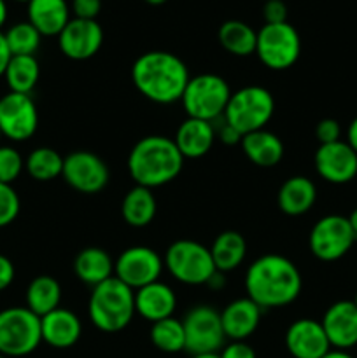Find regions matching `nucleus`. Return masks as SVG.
<instances>
[{
    "mask_svg": "<svg viewBox=\"0 0 357 358\" xmlns=\"http://www.w3.org/2000/svg\"><path fill=\"white\" fill-rule=\"evenodd\" d=\"M303 289L300 269L290 259L266 254L255 259L245 273V292L261 310L289 306Z\"/></svg>",
    "mask_w": 357,
    "mask_h": 358,
    "instance_id": "nucleus-1",
    "label": "nucleus"
},
{
    "mask_svg": "<svg viewBox=\"0 0 357 358\" xmlns=\"http://www.w3.org/2000/svg\"><path fill=\"white\" fill-rule=\"evenodd\" d=\"M189 70L177 55L149 51L140 55L132 66V80L142 96L158 105L181 101L188 86Z\"/></svg>",
    "mask_w": 357,
    "mask_h": 358,
    "instance_id": "nucleus-2",
    "label": "nucleus"
},
{
    "mask_svg": "<svg viewBox=\"0 0 357 358\" xmlns=\"http://www.w3.org/2000/svg\"><path fill=\"white\" fill-rule=\"evenodd\" d=\"M184 156L174 138L149 135L140 138L128 154V173L135 185L154 189L170 184L181 175Z\"/></svg>",
    "mask_w": 357,
    "mask_h": 358,
    "instance_id": "nucleus-3",
    "label": "nucleus"
},
{
    "mask_svg": "<svg viewBox=\"0 0 357 358\" xmlns=\"http://www.w3.org/2000/svg\"><path fill=\"white\" fill-rule=\"evenodd\" d=\"M136 315L135 290L115 276L93 287L88 301V317L102 332L115 334L125 331Z\"/></svg>",
    "mask_w": 357,
    "mask_h": 358,
    "instance_id": "nucleus-4",
    "label": "nucleus"
},
{
    "mask_svg": "<svg viewBox=\"0 0 357 358\" xmlns=\"http://www.w3.org/2000/svg\"><path fill=\"white\" fill-rule=\"evenodd\" d=\"M275 114V98L262 86H245L231 93L223 121L241 136L265 129Z\"/></svg>",
    "mask_w": 357,
    "mask_h": 358,
    "instance_id": "nucleus-5",
    "label": "nucleus"
},
{
    "mask_svg": "<svg viewBox=\"0 0 357 358\" xmlns=\"http://www.w3.org/2000/svg\"><path fill=\"white\" fill-rule=\"evenodd\" d=\"M231 93L230 84L217 73H198L189 79L181 103L188 117L214 122L223 117Z\"/></svg>",
    "mask_w": 357,
    "mask_h": 358,
    "instance_id": "nucleus-6",
    "label": "nucleus"
},
{
    "mask_svg": "<svg viewBox=\"0 0 357 358\" xmlns=\"http://www.w3.org/2000/svg\"><path fill=\"white\" fill-rule=\"evenodd\" d=\"M41 343V318L27 306H10L0 311V355L27 357Z\"/></svg>",
    "mask_w": 357,
    "mask_h": 358,
    "instance_id": "nucleus-7",
    "label": "nucleus"
},
{
    "mask_svg": "<svg viewBox=\"0 0 357 358\" xmlns=\"http://www.w3.org/2000/svg\"><path fill=\"white\" fill-rule=\"evenodd\" d=\"M164 268L184 285H206L217 273L210 248L192 240H177L164 254Z\"/></svg>",
    "mask_w": 357,
    "mask_h": 358,
    "instance_id": "nucleus-8",
    "label": "nucleus"
},
{
    "mask_svg": "<svg viewBox=\"0 0 357 358\" xmlns=\"http://www.w3.org/2000/svg\"><path fill=\"white\" fill-rule=\"evenodd\" d=\"M254 55L270 70L290 69L301 55L300 34L290 23L265 24L258 31Z\"/></svg>",
    "mask_w": 357,
    "mask_h": 358,
    "instance_id": "nucleus-9",
    "label": "nucleus"
},
{
    "mask_svg": "<svg viewBox=\"0 0 357 358\" xmlns=\"http://www.w3.org/2000/svg\"><path fill=\"white\" fill-rule=\"evenodd\" d=\"M356 240L349 217L331 213L314 224L308 236V247L318 261L335 262L349 254Z\"/></svg>",
    "mask_w": 357,
    "mask_h": 358,
    "instance_id": "nucleus-10",
    "label": "nucleus"
},
{
    "mask_svg": "<svg viewBox=\"0 0 357 358\" xmlns=\"http://www.w3.org/2000/svg\"><path fill=\"white\" fill-rule=\"evenodd\" d=\"M182 325L186 334V352L191 355L219 353L226 343L220 313L212 306L200 304L189 310Z\"/></svg>",
    "mask_w": 357,
    "mask_h": 358,
    "instance_id": "nucleus-11",
    "label": "nucleus"
},
{
    "mask_svg": "<svg viewBox=\"0 0 357 358\" xmlns=\"http://www.w3.org/2000/svg\"><path fill=\"white\" fill-rule=\"evenodd\" d=\"M164 262L161 255L150 247H130L114 261V276L132 290L158 282L163 273Z\"/></svg>",
    "mask_w": 357,
    "mask_h": 358,
    "instance_id": "nucleus-12",
    "label": "nucleus"
},
{
    "mask_svg": "<svg viewBox=\"0 0 357 358\" xmlns=\"http://www.w3.org/2000/svg\"><path fill=\"white\" fill-rule=\"evenodd\" d=\"M63 180L80 194H97L107 187L111 171L100 156L90 150H74L63 159Z\"/></svg>",
    "mask_w": 357,
    "mask_h": 358,
    "instance_id": "nucleus-13",
    "label": "nucleus"
},
{
    "mask_svg": "<svg viewBox=\"0 0 357 358\" xmlns=\"http://www.w3.org/2000/svg\"><path fill=\"white\" fill-rule=\"evenodd\" d=\"M38 128L37 105L30 94L6 93L0 96V133L10 142L31 138Z\"/></svg>",
    "mask_w": 357,
    "mask_h": 358,
    "instance_id": "nucleus-14",
    "label": "nucleus"
},
{
    "mask_svg": "<svg viewBox=\"0 0 357 358\" xmlns=\"http://www.w3.org/2000/svg\"><path fill=\"white\" fill-rule=\"evenodd\" d=\"M314 164L318 177L328 184L343 185L357 177V152L343 140L318 145Z\"/></svg>",
    "mask_w": 357,
    "mask_h": 358,
    "instance_id": "nucleus-15",
    "label": "nucleus"
},
{
    "mask_svg": "<svg viewBox=\"0 0 357 358\" xmlns=\"http://www.w3.org/2000/svg\"><path fill=\"white\" fill-rule=\"evenodd\" d=\"M102 44H104V30L97 20L74 17L58 35L59 51L74 62L93 58L100 51Z\"/></svg>",
    "mask_w": 357,
    "mask_h": 358,
    "instance_id": "nucleus-16",
    "label": "nucleus"
},
{
    "mask_svg": "<svg viewBox=\"0 0 357 358\" xmlns=\"http://www.w3.org/2000/svg\"><path fill=\"white\" fill-rule=\"evenodd\" d=\"M286 348L293 358H322L332 350L322 324L314 318H300L287 327Z\"/></svg>",
    "mask_w": 357,
    "mask_h": 358,
    "instance_id": "nucleus-17",
    "label": "nucleus"
},
{
    "mask_svg": "<svg viewBox=\"0 0 357 358\" xmlns=\"http://www.w3.org/2000/svg\"><path fill=\"white\" fill-rule=\"evenodd\" d=\"M322 329L332 350L349 352L357 346V306L354 301H336L326 310Z\"/></svg>",
    "mask_w": 357,
    "mask_h": 358,
    "instance_id": "nucleus-18",
    "label": "nucleus"
},
{
    "mask_svg": "<svg viewBox=\"0 0 357 358\" xmlns=\"http://www.w3.org/2000/svg\"><path fill=\"white\" fill-rule=\"evenodd\" d=\"M262 310L248 297L234 299L220 311V324L226 339L230 341H245L259 327Z\"/></svg>",
    "mask_w": 357,
    "mask_h": 358,
    "instance_id": "nucleus-19",
    "label": "nucleus"
},
{
    "mask_svg": "<svg viewBox=\"0 0 357 358\" xmlns=\"http://www.w3.org/2000/svg\"><path fill=\"white\" fill-rule=\"evenodd\" d=\"M42 343L56 350H69L83 336V324L74 311L56 308L41 318Z\"/></svg>",
    "mask_w": 357,
    "mask_h": 358,
    "instance_id": "nucleus-20",
    "label": "nucleus"
},
{
    "mask_svg": "<svg viewBox=\"0 0 357 358\" xmlns=\"http://www.w3.org/2000/svg\"><path fill=\"white\" fill-rule=\"evenodd\" d=\"M175 308H177V296L174 289L160 280L135 290L136 315L150 324L174 317Z\"/></svg>",
    "mask_w": 357,
    "mask_h": 358,
    "instance_id": "nucleus-21",
    "label": "nucleus"
},
{
    "mask_svg": "<svg viewBox=\"0 0 357 358\" xmlns=\"http://www.w3.org/2000/svg\"><path fill=\"white\" fill-rule=\"evenodd\" d=\"M216 140V126L210 121L188 117L181 122L174 142L184 159H200L210 152Z\"/></svg>",
    "mask_w": 357,
    "mask_h": 358,
    "instance_id": "nucleus-22",
    "label": "nucleus"
},
{
    "mask_svg": "<svg viewBox=\"0 0 357 358\" xmlns=\"http://www.w3.org/2000/svg\"><path fill=\"white\" fill-rule=\"evenodd\" d=\"M28 23L42 37H58L70 21V7L66 0H30L27 3Z\"/></svg>",
    "mask_w": 357,
    "mask_h": 358,
    "instance_id": "nucleus-23",
    "label": "nucleus"
},
{
    "mask_svg": "<svg viewBox=\"0 0 357 358\" xmlns=\"http://www.w3.org/2000/svg\"><path fill=\"white\" fill-rule=\"evenodd\" d=\"M317 201V187L303 175L289 177L279 189L276 203L279 208L289 217H300L310 212Z\"/></svg>",
    "mask_w": 357,
    "mask_h": 358,
    "instance_id": "nucleus-24",
    "label": "nucleus"
},
{
    "mask_svg": "<svg viewBox=\"0 0 357 358\" xmlns=\"http://www.w3.org/2000/svg\"><path fill=\"white\" fill-rule=\"evenodd\" d=\"M241 152L245 154L251 163L261 168H272L282 161L284 157V143L275 133L268 129H259V131L247 133L241 136Z\"/></svg>",
    "mask_w": 357,
    "mask_h": 358,
    "instance_id": "nucleus-25",
    "label": "nucleus"
},
{
    "mask_svg": "<svg viewBox=\"0 0 357 358\" xmlns=\"http://www.w3.org/2000/svg\"><path fill=\"white\" fill-rule=\"evenodd\" d=\"M74 273L83 283L97 287L114 276V259L100 247H88L76 255Z\"/></svg>",
    "mask_w": 357,
    "mask_h": 358,
    "instance_id": "nucleus-26",
    "label": "nucleus"
},
{
    "mask_svg": "<svg viewBox=\"0 0 357 358\" xmlns=\"http://www.w3.org/2000/svg\"><path fill=\"white\" fill-rule=\"evenodd\" d=\"M158 212V203L153 189L135 185L125 194L121 203V215L125 222L132 227H146L154 220Z\"/></svg>",
    "mask_w": 357,
    "mask_h": 358,
    "instance_id": "nucleus-27",
    "label": "nucleus"
},
{
    "mask_svg": "<svg viewBox=\"0 0 357 358\" xmlns=\"http://www.w3.org/2000/svg\"><path fill=\"white\" fill-rule=\"evenodd\" d=\"M214 266L219 273H230L240 268L247 255V241L237 231H224L217 234L210 247Z\"/></svg>",
    "mask_w": 357,
    "mask_h": 358,
    "instance_id": "nucleus-28",
    "label": "nucleus"
},
{
    "mask_svg": "<svg viewBox=\"0 0 357 358\" xmlns=\"http://www.w3.org/2000/svg\"><path fill=\"white\" fill-rule=\"evenodd\" d=\"M24 301H27L28 310L37 315L38 318H42L44 315L59 308L62 287H59L58 280L52 278V276L41 275L28 283Z\"/></svg>",
    "mask_w": 357,
    "mask_h": 358,
    "instance_id": "nucleus-29",
    "label": "nucleus"
},
{
    "mask_svg": "<svg viewBox=\"0 0 357 358\" xmlns=\"http://www.w3.org/2000/svg\"><path fill=\"white\" fill-rule=\"evenodd\" d=\"M217 38L224 51L244 58L255 52L258 31L240 20H227L219 27Z\"/></svg>",
    "mask_w": 357,
    "mask_h": 358,
    "instance_id": "nucleus-30",
    "label": "nucleus"
},
{
    "mask_svg": "<svg viewBox=\"0 0 357 358\" xmlns=\"http://www.w3.org/2000/svg\"><path fill=\"white\" fill-rule=\"evenodd\" d=\"M41 66L35 56H13L7 65L4 79L13 93L30 94L37 86Z\"/></svg>",
    "mask_w": 357,
    "mask_h": 358,
    "instance_id": "nucleus-31",
    "label": "nucleus"
},
{
    "mask_svg": "<svg viewBox=\"0 0 357 358\" xmlns=\"http://www.w3.org/2000/svg\"><path fill=\"white\" fill-rule=\"evenodd\" d=\"M63 159L58 150L51 147H37L24 159V170L34 180L49 182L63 173Z\"/></svg>",
    "mask_w": 357,
    "mask_h": 358,
    "instance_id": "nucleus-32",
    "label": "nucleus"
},
{
    "mask_svg": "<svg viewBox=\"0 0 357 358\" xmlns=\"http://www.w3.org/2000/svg\"><path fill=\"white\" fill-rule=\"evenodd\" d=\"M150 343L163 353H178L186 350V334L182 320L170 317L150 325Z\"/></svg>",
    "mask_w": 357,
    "mask_h": 358,
    "instance_id": "nucleus-33",
    "label": "nucleus"
},
{
    "mask_svg": "<svg viewBox=\"0 0 357 358\" xmlns=\"http://www.w3.org/2000/svg\"><path fill=\"white\" fill-rule=\"evenodd\" d=\"M4 37L13 56H35L37 49L41 48L42 35L28 21L13 24Z\"/></svg>",
    "mask_w": 357,
    "mask_h": 358,
    "instance_id": "nucleus-34",
    "label": "nucleus"
},
{
    "mask_svg": "<svg viewBox=\"0 0 357 358\" xmlns=\"http://www.w3.org/2000/svg\"><path fill=\"white\" fill-rule=\"evenodd\" d=\"M24 170V159L18 149L10 145H0V182L13 185Z\"/></svg>",
    "mask_w": 357,
    "mask_h": 358,
    "instance_id": "nucleus-35",
    "label": "nucleus"
},
{
    "mask_svg": "<svg viewBox=\"0 0 357 358\" xmlns=\"http://www.w3.org/2000/svg\"><path fill=\"white\" fill-rule=\"evenodd\" d=\"M21 201L13 185L0 182V229L10 226L20 215Z\"/></svg>",
    "mask_w": 357,
    "mask_h": 358,
    "instance_id": "nucleus-36",
    "label": "nucleus"
},
{
    "mask_svg": "<svg viewBox=\"0 0 357 358\" xmlns=\"http://www.w3.org/2000/svg\"><path fill=\"white\" fill-rule=\"evenodd\" d=\"M315 136H317L321 145L338 142V140H342V126H340L336 119L326 117L318 121L317 126H315Z\"/></svg>",
    "mask_w": 357,
    "mask_h": 358,
    "instance_id": "nucleus-37",
    "label": "nucleus"
},
{
    "mask_svg": "<svg viewBox=\"0 0 357 358\" xmlns=\"http://www.w3.org/2000/svg\"><path fill=\"white\" fill-rule=\"evenodd\" d=\"M262 17L265 24H279L287 23V6L284 0H266L262 6Z\"/></svg>",
    "mask_w": 357,
    "mask_h": 358,
    "instance_id": "nucleus-38",
    "label": "nucleus"
},
{
    "mask_svg": "<svg viewBox=\"0 0 357 358\" xmlns=\"http://www.w3.org/2000/svg\"><path fill=\"white\" fill-rule=\"evenodd\" d=\"M102 10V0H72V13L79 20H97Z\"/></svg>",
    "mask_w": 357,
    "mask_h": 358,
    "instance_id": "nucleus-39",
    "label": "nucleus"
},
{
    "mask_svg": "<svg viewBox=\"0 0 357 358\" xmlns=\"http://www.w3.org/2000/svg\"><path fill=\"white\" fill-rule=\"evenodd\" d=\"M220 358H258L254 348L245 341H231L219 352Z\"/></svg>",
    "mask_w": 357,
    "mask_h": 358,
    "instance_id": "nucleus-40",
    "label": "nucleus"
},
{
    "mask_svg": "<svg viewBox=\"0 0 357 358\" xmlns=\"http://www.w3.org/2000/svg\"><path fill=\"white\" fill-rule=\"evenodd\" d=\"M14 276H16V269H14L13 261L4 254H0V292H4V290L13 285Z\"/></svg>",
    "mask_w": 357,
    "mask_h": 358,
    "instance_id": "nucleus-41",
    "label": "nucleus"
},
{
    "mask_svg": "<svg viewBox=\"0 0 357 358\" xmlns=\"http://www.w3.org/2000/svg\"><path fill=\"white\" fill-rule=\"evenodd\" d=\"M219 138H220V142L226 143V145H240V142H241L240 133H238L237 129L231 128L230 124H226L224 121L219 128Z\"/></svg>",
    "mask_w": 357,
    "mask_h": 358,
    "instance_id": "nucleus-42",
    "label": "nucleus"
},
{
    "mask_svg": "<svg viewBox=\"0 0 357 358\" xmlns=\"http://www.w3.org/2000/svg\"><path fill=\"white\" fill-rule=\"evenodd\" d=\"M10 58H13V55H10L9 48H7L6 37H4V34L0 31V77H4V73H6V69L7 65H9Z\"/></svg>",
    "mask_w": 357,
    "mask_h": 358,
    "instance_id": "nucleus-43",
    "label": "nucleus"
},
{
    "mask_svg": "<svg viewBox=\"0 0 357 358\" xmlns=\"http://www.w3.org/2000/svg\"><path fill=\"white\" fill-rule=\"evenodd\" d=\"M346 143L357 152V117L352 119L349 129H346Z\"/></svg>",
    "mask_w": 357,
    "mask_h": 358,
    "instance_id": "nucleus-44",
    "label": "nucleus"
},
{
    "mask_svg": "<svg viewBox=\"0 0 357 358\" xmlns=\"http://www.w3.org/2000/svg\"><path fill=\"white\" fill-rule=\"evenodd\" d=\"M206 287H210V289H223L224 287V273H219L217 271L216 275L212 276V278H210V282L206 283Z\"/></svg>",
    "mask_w": 357,
    "mask_h": 358,
    "instance_id": "nucleus-45",
    "label": "nucleus"
},
{
    "mask_svg": "<svg viewBox=\"0 0 357 358\" xmlns=\"http://www.w3.org/2000/svg\"><path fill=\"white\" fill-rule=\"evenodd\" d=\"M322 358H354L349 352H343V350H331L329 353H326Z\"/></svg>",
    "mask_w": 357,
    "mask_h": 358,
    "instance_id": "nucleus-46",
    "label": "nucleus"
},
{
    "mask_svg": "<svg viewBox=\"0 0 357 358\" xmlns=\"http://www.w3.org/2000/svg\"><path fill=\"white\" fill-rule=\"evenodd\" d=\"M7 21V3L6 0H0V30H2V27L6 24Z\"/></svg>",
    "mask_w": 357,
    "mask_h": 358,
    "instance_id": "nucleus-47",
    "label": "nucleus"
},
{
    "mask_svg": "<svg viewBox=\"0 0 357 358\" xmlns=\"http://www.w3.org/2000/svg\"><path fill=\"white\" fill-rule=\"evenodd\" d=\"M349 222H350V226H352L354 234H356V238H357V206L352 210V213L349 215Z\"/></svg>",
    "mask_w": 357,
    "mask_h": 358,
    "instance_id": "nucleus-48",
    "label": "nucleus"
},
{
    "mask_svg": "<svg viewBox=\"0 0 357 358\" xmlns=\"http://www.w3.org/2000/svg\"><path fill=\"white\" fill-rule=\"evenodd\" d=\"M191 358H220L219 353H205V355H191Z\"/></svg>",
    "mask_w": 357,
    "mask_h": 358,
    "instance_id": "nucleus-49",
    "label": "nucleus"
},
{
    "mask_svg": "<svg viewBox=\"0 0 357 358\" xmlns=\"http://www.w3.org/2000/svg\"><path fill=\"white\" fill-rule=\"evenodd\" d=\"M144 2H147L149 6H161V3H164L167 0H144Z\"/></svg>",
    "mask_w": 357,
    "mask_h": 358,
    "instance_id": "nucleus-50",
    "label": "nucleus"
},
{
    "mask_svg": "<svg viewBox=\"0 0 357 358\" xmlns=\"http://www.w3.org/2000/svg\"><path fill=\"white\" fill-rule=\"evenodd\" d=\"M14 2H27L28 3V2H30V0H14Z\"/></svg>",
    "mask_w": 357,
    "mask_h": 358,
    "instance_id": "nucleus-51",
    "label": "nucleus"
},
{
    "mask_svg": "<svg viewBox=\"0 0 357 358\" xmlns=\"http://www.w3.org/2000/svg\"><path fill=\"white\" fill-rule=\"evenodd\" d=\"M354 303H356V306H357V294H356V297H354Z\"/></svg>",
    "mask_w": 357,
    "mask_h": 358,
    "instance_id": "nucleus-52",
    "label": "nucleus"
},
{
    "mask_svg": "<svg viewBox=\"0 0 357 358\" xmlns=\"http://www.w3.org/2000/svg\"><path fill=\"white\" fill-rule=\"evenodd\" d=\"M0 358H9V357H4V355H0Z\"/></svg>",
    "mask_w": 357,
    "mask_h": 358,
    "instance_id": "nucleus-53",
    "label": "nucleus"
},
{
    "mask_svg": "<svg viewBox=\"0 0 357 358\" xmlns=\"http://www.w3.org/2000/svg\"><path fill=\"white\" fill-rule=\"evenodd\" d=\"M0 138H2V133H0Z\"/></svg>",
    "mask_w": 357,
    "mask_h": 358,
    "instance_id": "nucleus-54",
    "label": "nucleus"
},
{
    "mask_svg": "<svg viewBox=\"0 0 357 358\" xmlns=\"http://www.w3.org/2000/svg\"><path fill=\"white\" fill-rule=\"evenodd\" d=\"M265 2H266V0H265Z\"/></svg>",
    "mask_w": 357,
    "mask_h": 358,
    "instance_id": "nucleus-55",
    "label": "nucleus"
}]
</instances>
